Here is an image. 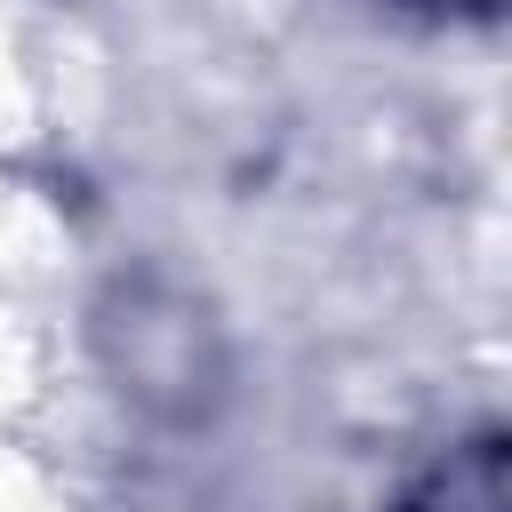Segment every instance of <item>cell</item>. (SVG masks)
I'll return each mask as SVG.
<instances>
[{
	"label": "cell",
	"instance_id": "obj_1",
	"mask_svg": "<svg viewBox=\"0 0 512 512\" xmlns=\"http://www.w3.org/2000/svg\"><path fill=\"white\" fill-rule=\"evenodd\" d=\"M416 512H496V440H472L464 464L440 472V496L416 504Z\"/></svg>",
	"mask_w": 512,
	"mask_h": 512
}]
</instances>
